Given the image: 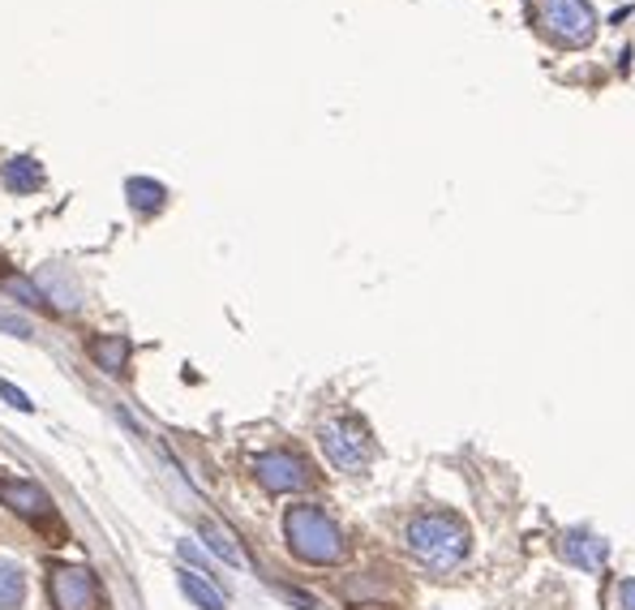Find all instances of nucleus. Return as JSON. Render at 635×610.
I'll list each match as a JSON object with an SVG mask.
<instances>
[{
    "instance_id": "obj_1",
    "label": "nucleus",
    "mask_w": 635,
    "mask_h": 610,
    "mask_svg": "<svg viewBox=\"0 0 635 610\" xmlns=\"http://www.w3.org/2000/svg\"><path fill=\"white\" fill-rule=\"evenodd\" d=\"M404 538H408V550L421 559L425 568H434V572H452L468 554V529L452 512H421V516H413Z\"/></svg>"
},
{
    "instance_id": "obj_2",
    "label": "nucleus",
    "mask_w": 635,
    "mask_h": 610,
    "mask_svg": "<svg viewBox=\"0 0 635 610\" xmlns=\"http://www.w3.org/2000/svg\"><path fill=\"white\" fill-rule=\"evenodd\" d=\"M284 533H288V547L297 559L305 563H339L344 559V533H339V524H335L323 508H314V503H297V508H288V516H284Z\"/></svg>"
},
{
    "instance_id": "obj_3",
    "label": "nucleus",
    "mask_w": 635,
    "mask_h": 610,
    "mask_svg": "<svg viewBox=\"0 0 635 610\" xmlns=\"http://www.w3.org/2000/svg\"><path fill=\"white\" fill-rule=\"evenodd\" d=\"M537 22L563 48H584L597 35V13L588 0H537Z\"/></svg>"
},
{
    "instance_id": "obj_4",
    "label": "nucleus",
    "mask_w": 635,
    "mask_h": 610,
    "mask_svg": "<svg viewBox=\"0 0 635 610\" xmlns=\"http://www.w3.org/2000/svg\"><path fill=\"white\" fill-rule=\"evenodd\" d=\"M318 443H323V456L331 460L339 473H361V469H369V460H374V439L353 417L327 422V426L318 430Z\"/></svg>"
},
{
    "instance_id": "obj_5",
    "label": "nucleus",
    "mask_w": 635,
    "mask_h": 610,
    "mask_svg": "<svg viewBox=\"0 0 635 610\" xmlns=\"http://www.w3.org/2000/svg\"><path fill=\"white\" fill-rule=\"evenodd\" d=\"M0 503L9 508V512H18L22 520H31L39 529H48L52 533V542H61L65 538V524L57 516V503H52V494L39 486V482H22V478H0Z\"/></svg>"
},
{
    "instance_id": "obj_6",
    "label": "nucleus",
    "mask_w": 635,
    "mask_h": 610,
    "mask_svg": "<svg viewBox=\"0 0 635 610\" xmlns=\"http://www.w3.org/2000/svg\"><path fill=\"white\" fill-rule=\"evenodd\" d=\"M254 478L271 494H292V490H305L314 482L309 464L301 456H292V452H267V456H258L254 460Z\"/></svg>"
},
{
    "instance_id": "obj_7",
    "label": "nucleus",
    "mask_w": 635,
    "mask_h": 610,
    "mask_svg": "<svg viewBox=\"0 0 635 610\" xmlns=\"http://www.w3.org/2000/svg\"><path fill=\"white\" fill-rule=\"evenodd\" d=\"M48 589L57 610H99V584L87 568H57Z\"/></svg>"
},
{
    "instance_id": "obj_8",
    "label": "nucleus",
    "mask_w": 635,
    "mask_h": 610,
    "mask_svg": "<svg viewBox=\"0 0 635 610\" xmlns=\"http://www.w3.org/2000/svg\"><path fill=\"white\" fill-rule=\"evenodd\" d=\"M605 554H609V547H605V538H597V533H588V529L563 533V559L575 563L579 572H597L605 563Z\"/></svg>"
},
{
    "instance_id": "obj_9",
    "label": "nucleus",
    "mask_w": 635,
    "mask_h": 610,
    "mask_svg": "<svg viewBox=\"0 0 635 610\" xmlns=\"http://www.w3.org/2000/svg\"><path fill=\"white\" fill-rule=\"evenodd\" d=\"M0 177H4V185H9L13 194H34V189L43 185V168H39L34 159H27V155H22V159H9Z\"/></svg>"
},
{
    "instance_id": "obj_10",
    "label": "nucleus",
    "mask_w": 635,
    "mask_h": 610,
    "mask_svg": "<svg viewBox=\"0 0 635 610\" xmlns=\"http://www.w3.org/2000/svg\"><path fill=\"white\" fill-rule=\"evenodd\" d=\"M91 357L99 362V370H108V374H125V366H129V340H125V336L95 340Z\"/></svg>"
},
{
    "instance_id": "obj_11",
    "label": "nucleus",
    "mask_w": 635,
    "mask_h": 610,
    "mask_svg": "<svg viewBox=\"0 0 635 610\" xmlns=\"http://www.w3.org/2000/svg\"><path fill=\"white\" fill-rule=\"evenodd\" d=\"M202 542L224 559V563H232V568H241L245 563V550L232 542V533L224 529V524H215V520H202Z\"/></svg>"
},
{
    "instance_id": "obj_12",
    "label": "nucleus",
    "mask_w": 635,
    "mask_h": 610,
    "mask_svg": "<svg viewBox=\"0 0 635 610\" xmlns=\"http://www.w3.org/2000/svg\"><path fill=\"white\" fill-rule=\"evenodd\" d=\"M22 602H27V577H22V568L0 559V610H18Z\"/></svg>"
},
{
    "instance_id": "obj_13",
    "label": "nucleus",
    "mask_w": 635,
    "mask_h": 610,
    "mask_svg": "<svg viewBox=\"0 0 635 610\" xmlns=\"http://www.w3.org/2000/svg\"><path fill=\"white\" fill-rule=\"evenodd\" d=\"M181 589H185V598H189L194 607L224 610V593H219L215 584H207V580L198 577V572H189V568H181Z\"/></svg>"
},
{
    "instance_id": "obj_14",
    "label": "nucleus",
    "mask_w": 635,
    "mask_h": 610,
    "mask_svg": "<svg viewBox=\"0 0 635 610\" xmlns=\"http://www.w3.org/2000/svg\"><path fill=\"white\" fill-rule=\"evenodd\" d=\"M129 203H133L138 211H159V207H163V185L129 181Z\"/></svg>"
},
{
    "instance_id": "obj_15",
    "label": "nucleus",
    "mask_w": 635,
    "mask_h": 610,
    "mask_svg": "<svg viewBox=\"0 0 635 610\" xmlns=\"http://www.w3.org/2000/svg\"><path fill=\"white\" fill-rule=\"evenodd\" d=\"M0 396L9 400V404H13V409H22V413H31V400L22 396V392H18V387H13V383H4V378H0Z\"/></svg>"
},
{
    "instance_id": "obj_16",
    "label": "nucleus",
    "mask_w": 635,
    "mask_h": 610,
    "mask_svg": "<svg viewBox=\"0 0 635 610\" xmlns=\"http://www.w3.org/2000/svg\"><path fill=\"white\" fill-rule=\"evenodd\" d=\"M618 598H623L627 610H635V580H623V584H618Z\"/></svg>"
}]
</instances>
